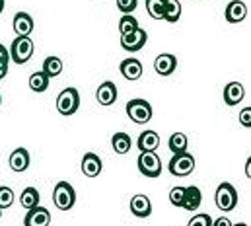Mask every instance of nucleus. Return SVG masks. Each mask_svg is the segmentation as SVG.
<instances>
[{
  "label": "nucleus",
  "mask_w": 251,
  "mask_h": 226,
  "mask_svg": "<svg viewBox=\"0 0 251 226\" xmlns=\"http://www.w3.org/2000/svg\"><path fill=\"white\" fill-rule=\"evenodd\" d=\"M214 201H216V207H218L220 211H224V213L234 211L236 205H238V191H236V187H234L232 183H228V181L220 183V185L216 187Z\"/></svg>",
  "instance_id": "obj_1"
},
{
  "label": "nucleus",
  "mask_w": 251,
  "mask_h": 226,
  "mask_svg": "<svg viewBox=\"0 0 251 226\" xmlns=\"http://www.w3.org/2000/svg\"><path fill=\"white\" fill-rule=\"evenodd\" d=\"M53 203L59 211H70L76 205V191L68 181H59L53 189Z\"/></svg>",
  "instance_id": "obj_2"
},
{
  "label": "nucleus",
  "mask_w": 251,
  "mask_h": 226,
  "mask_svg": "<svg viewBox=\"0 0 251 226\" xmlns=\"http://www.w3.org/2000/svg\"><path fill=\"white\" fill-rule=\"evenodd\" d=\"M33 51H35V45L31 41V37H22L18 35L10 47V58L16 62V64H25L31 56H33Z\"/></svg>",
  "instance_id": "obj_3"
},
{
  "label": "nucleus",
  "mask_w": 251,
  "mask_h": 226,
  "mask_svg": "<svg viewBox=\"0 0 251 226\" xmlns=\"http://www.w3.org/2000/svg\"><path fill=\"white\" fill-rule=\"evenodd\" d=\"M126 115L130 117L132 123L136 125H146L152 119V106L146 100L134 98L130 102H126Z\"/></svg>",
  "instance_id": "obj_4"
},
{
  "label": "nucleus",
  "mask_w": 251,
  "mask_h": 226,
  "mask_svg": "<svg viewBox=\"0 0 251 226\" xmlns=\"http://www.w3.org/2000/svg\"><path fill=\"white\" fill-rule=\"evenodd\" d=\"M78 108H80V94H78L76 88H66V90H63L59 94V98H57V112L61 113V115L68 117V115L78 112Z\"/></svg>",
  "instance_id": "obj_5"
},
{
  "label": "nucleus",
  "mask_w": 251,
  "mask_h": 226,
  "mask_svg": "<svg viewBox=\"0 0 251 226\" xmlns=\"http://www.w3.org/2000/svg\"><path fill=\"white\" fill-rule=\"evenodd\" d=\"M138 170L146 177H158L162 173V160H160V156L156 152H140Z\"/></svg>",
  "instance_id": "obj_6"
},
{
  "label": "nucleus",
  "mask_w": 251,
  "mask_h": 226,
  "mask_svg": "<svg viewBox=\"0 0 251 226\" xmlns=\"http://www.w3.org/2000/svg\"><path fill=\"white\" fill-rule=\"evenodd\" d=\"M170 173L176 175V177H185L189 175L193 170H195V158L189 154V152H179V154H174V158L170 160Z\"/></svg>",
  "instance_id": "obj_7"
},
{
  "label": "nucleus",
  "mask_w": 251,
  "mask_h": 226,
  "mask_svg": "<svg viewBox=\"0 0 251 226\" xmlns=\"http://www.w3.org/2000/svg\"><path fill=\"white\" fill-rule=\"evenodd\" d=\"M146 39H148L146 31H144L142 28H136L134 31H130V33H126V35H121V47H123L125 51L136 53V51H140V49L146 45Z\"/></svg>",
  "instance_id": "obj_8"
},
{
  "label": "nucleus",
  "mask_w": 251,
  "mask_h": 226,
  "mask_svg": "<svg viewBox=\"0 0 251 226\" xmlns=\"http://www.w3.org/2000/svg\"><path fill=\"white\" fill-rule=\"evenodd\" d=\"M51 225V213L45 207H33L25 213L24 226H49Z\"/></svg>",
  "instance_id": "obj_9"
},
{
  "label": "nucleus",
  "mask_w": 251,
  "mask_h": 226,
  "mask_svg": "<svg viewBox=\"0 0 251 226\" xmlns=\"http://www.w3.org/2000/svg\"><path fill=\"white\" fill-rule=\"evenodd\" d=\"M130 213L134 215V217H138V219H146V217H150L152 215V203H150V199H148V195H144V193H138V195H134L132 199H130Z\"/></svg>",
  "instance_id": "obj_10"
},
{
  "label": "nucleus",
  "mask_w": 251,
  "mask_h": 226,
  "mask_svg": "<svg viewBox=\"0 0 251 226\" xmlns=\"http://www.w3.org/2000/svg\"><path fill=\"white\" fill-rule=\"evenodd\" d=\"M176 68H177V58L172 53H160L154 60V70L160 76H170L176 72Z\"/></svg>",
  "instance_id": "obj_11"
},
{
  "label": "nucleus",
  "mask_w": 251,
  "mask_h": 226,
  "mask_svg": "<svg viewBox=\"0 0 251 226\" xmlns=\"http://www.w3.org/2000/svg\"><path fill=\"white\" fill-rule=\"evenodd\" d=\"M14 31H16V35H22V37H29L31 35V31H33V28H35V22H33V18L27 14V12H18L16 16H14Z\"/></svg>",
  "instance_id": "obj_12"
},
{
  "label": "nucleus",
  "mask_w": 251,
  "mask_h": 226,
  "mask_svg": "<svg viewBox=\"0 0 251 226\" xmlns=\"http://www.w3.org/2000/svg\"><path fill=\"white\" fill-rule=\"evenodd\" d=\"M96 100L100 106H105V108L113 106L117 102V86L113 82H101L96 92Z\"/></svg>",
  "instance_id": "obj_13"
},
{
  "label": "nucleus",
  "mask_w": 251,
  "mask_h": 226,
  "mask_svg": "<svg viewBox=\"0 0 251 226\" xmlns=\"http://www.w3.org/2000/svg\"><path fill=\"white\" fill-rule=\"evenodd\" d=\"M224 14H226V22H230V24H240V22H244L246 16H248V6H246V2H242V0H232V2H228Z\"/></svg>",
  "instance_id": "obj_14"
},
{
  "label": "nucleus",
  "mask_w": 251,
  "mask_h": 226,
  "mask_svg": "<svg viewBox=\"0 0 251 226\" xmlns=\"http://www.w3.org/2000/svg\"><path fill=\"white\" fill-rule=\"evenodd\" d=\"M246 96V88L242 82H228L224 86V102L226 106H238Z\"/></svg>",
  "instance_id": "obj_15"
},
{
  "label": "nucleus",
  "mask_w": 251,
  "mask_h": 226,
  "mask_svg": "<svg viewBox=\"0 0 251 226\" xmlns=\"http://www.w3.org/2000/svg\"><path fill=\"white\" fill-rule=\"evenodd\" d=\"M101 168H103V164H101L98 154H94V152H86L84 154V158H82V173L86 177H98L101 173Z\"/></svg>",
  "instance_id": "obj_16"
},
{
  "label": "nucleus",
  "mask_w": 251,
  "mask_h": 226,
  "mask_svg": "<svg viewBox=\"0 0 251 226\" xmlns=\"http://www.w3.org/2000/svg\"><path fill=\"white\" fill-rule=\"evenodd\" d=\"M119 70H121V74L125 76V80H130V82L138 80V78L142 76V72H144L142 62H140L138 58H132V56H130V58H125V60L121 62Z\"/></svg>",
  "instance_id": "obj_17"
},
{
  "label": "nucleus",
  "mask_w": 251,
  "mask_h": 226,
  "mask_svg": "<svg viewBox=\"0 0 251 226\" xmlns=\"http://www.w3.org/2000/svg\"><path fill=\"white\" fill-rule=\"evenodd\" d=\"M138 150L140 152H156V148L160 146V135L156 131H142L140 137H138Z\"/></svg>",
  "instance_id": "obj_18"
},
{
  "label": "nucleus",
  "mask_w": 251,
  "mask_h": 226,
  "mask_svg": "<svg viewBox=\"0 0 251 226\" xmlns=\"http://www.w3.org/2000/svg\"><path fill=\"white\" fill-rule=\"evenodd\" d=\"M8 164H10L12 171H16V173L25 171V170L29 168V152H27L25 148H16V150L10 154Z\"/></svg>",
  "instance_id": "obj_19"
},
{
  "label": "nucleus",
  "mask_w": 251,
  "mask_h": 226,
  "mask_svg": "<svg viewBox=\"0 0 251 226\" xmlns=\"http://www.w3.org/2000/svg\"><path fill=\"white\" fill-rule=\"evenodd\" d=\"M202 203V193L197 185H189L185 187V199H183V207L181 209H187V211H197Z\"/></svg>",
  "instance_id": "obj_20"
},
{
  "label": "nucleus",
  "mask_w": 251,
  "mask_h": 226,
  "mask_svg": "<svg viewBox=\"0 0 251 226\" xmlns=\"http://www.w3.org/2000/svg\"><path fill=\"white\" fill-rule=\"evenodd\" d=\"M179 18H181V2L179 0H166L162 20H166L170 24H176V22H179Z\"/></svg>",
  "instance_id": "obj_21"
},
{
  "label": "nucleus",
  "mask_w": 251,
  "mask_h": 226,
  "mask_svg": "<svg viewBox=\"0 0 251 226\" xmlns=\"http://www.w3.org/2000/svg\"><path fill=\"white\" fill-rule=\"evenodd\" d=\"M20 205H22L25 211L37 207V205H39V191H37L35 187H25V189L22 191V195H20Z\"/></svg>",
  "instance_id": "obj_22"
},
{
  "label": "nucleus",
  "mask_w": 251,
  "mask_h": 226,
  "mask_svg": "<svg viewBox=\"0 0 251 226\" xmlns=\"http://www.w3.org/2000/svg\"><path fill=\"white\" fill-rule=\"evenodd\" d=\"M111 146H113V150L117 154H126L130 150V146H132L130 137L126 133H115L113 139H111Z\"/></svg>",
  "instance_id": "obj_23"
},
{
  "label": "nucleus",
  "mask_w": 251,
  "mask_h": 226,
  "mask_svg": "<svg viewBox=\"0 0 251 226\" xmlns=\"http://www.w3.org/2000/svg\"><path fill=\"white\" fill-rule=\"evenodd\" d=\"M29 88H31L33 92H37V94L45 92V90L49 88V76H47L43 70L33 72V74L29 76Z\"/></svg>",
  "instance_id": "obj_24"
},
{
  "label": "nucleus",
  "mask_w": 251,
  "mask_h": 226,
  "mask_svg": "<svg viewBox=\"0 0 251 226\" xmlns=\"http://www.w3.org/2000/svg\"><path fill=\"white\" fill-rule=\"evenodd\" d=\"M170 150L174 154H179V152H187V144H189V139L185 133H174L170 137Z\"/></svg>",
  "instance_id": "obj_25"
},
{
  "label": "nucleus",
  "mask_w": 251,
  "mask_h": 226,
  "mask_svg": "<svg viewBox=\"0 0 251 226\" xmlns=\"http://www.w3.org/2000/svg\"><path fill=\"white\" fill-rule=\"evenodd\" d=\"M49 78H53V76H59L61 72H63V60L59 58V56H47L45 60H43V68H41Z\"/></svg>",
  "instance_id": "obj_26"
},
{
  "label": "nucleus",
  "mask_w": 251,
  "mask_h": 226,
  "mask_svg": "<svg viewBox=\"0 0 251 226\" xmlns=\"http://www.w3.org/2000/svg\"><path fill=\"white\" fill-rule=\"evenodd\" d=\"M164 6H166V0H146V12L152 20L164 18Z\"/></svg>",
  "instance_id": "obj_27"
},
{
  "label": "nucleus",
  "mask_w": 251,
  "mask_h": 226,
  "mask_svg": "<svg viewBox=\"0 0 251 226\" xmlns=\"http://www.w3.org/2000/svg\"><path fill=\"white\" fill-rule=\"evenodd\" d=\"M136 28H138V20L134 16H130V14H123V18L119 20V33L126 35V33L134 31Z\"/></svg>",
  "instance_id": "obj_28"
},
{
  "label": "nucleus",
  "mask_w": 251,
  "mask_h": 226,
  "mask_svg": "<svg viewBox=\"0 0 251 226\" xmlns=\"http://www.w3.org/2000/svg\"><path fill=\"white\" fill-rule=\"evenodd\" d=\"M14 203V191L8 185H0V209H8Z\"/></svg>",
  "instance_id": "obj_29"
},
{
  "label": "nucleus",
  "mask_w": 251,
  "mask_h": 226,
  "mask_svg": "<svg viewBox=\"0 0 251 226\" xmlns=\"http://www.w3.org/2000/svg\"><path fill=\"white\" fill-rule=\"evenodd\" d=\"M183 199H185V187L177 185V187H172L170 189V201H172V205L183 207Z\"/></svg>",
  "instance_id": "obj_30"
},
{
  "label": "nucleus",
  "mask_w": 251,
  "mask_h": 226,
  "mask_svg": "<svg viewBox=\"0 0 251 226\" xmlns=\"http://www.w3.org/2000/svg\"><path fill=\"white\" fill-rule=\"evenodd\" d=\"M187 226H212V219L208 215H195L191 221L187 223Z\"/></svg>",
  "instance_id": "obj_31"
},
{
  "label": "nucleus",
  "mask_w": 251,
  "mask_h": 226,
  "mask_svg": "<svg viewBox=\"0 0 251 226\" xmlns=\"http://www.w3.org/2000/svg\"><path fill=\"white\" fill-rule=\"evenodd\" d=\"M138 6V0H117V8L123 12V14H130L134 12Z\"/></svg>",
  "instance_id": "obj_32"
},
{
  "label": "nucleus",
  "mask_w": 251,
  "mask_h": 226,
  "mask_svg": "<svg viewBox=\"0 0 251 226\" xmlns=\"http://www.w3.org/2000/svg\"><path fill=\"white\" fill-rule=\"evenodd\" d=\"M240 123H242V127L251 129V108H244L240 112Z\"/></svg>",
  "instance_id": "obj_33"
},
{
  "label": "nucleus",
  "mask_w": 251,
  "mask_h": 226,
  "mask_svg": "<svg viewBox=\"0 0 251 226\" xmlns=\"http://www.w3.org/2000/svg\"><path fill=\"white\" fill-rule=\"evenodd\" d=\"M8 62H10V53H8V49L0 43V64H4V66H8Z\"/></svg>",
  "instance_id": "obj_34"
},
{
  "label": "nucleus",
  "mask_w": 251,
  "mask_h": 226,
  "mask_svg": "<svg viewBox=\"0 0 251 226\" xmlns=\"http://www.w3.org/2000/svg\"><path fill=\"white\" fill-rule=\"evenodd\" d=\"M234 223L230 221V219H226V217H220V219H216V221H212V226H232Z\"/></svg>",
  "instance_id": "obj_35"
},
{
  "label": "nucleus",
  "mask_w": 251,
  "mask_h": 226,
  "mask_svg": "<svg viewBox=\"0 0 251 226\" xmlns=\"http://www.w3.org/2000/svg\"><path fill=\"white\" fill-rule=\"evenodd\" d=\"M6 72H8V66H4V64H0V80L6 76Z\"/></svg>",
  "instance_id": "obj_36"
},
{
  "label": "nucleus",
  "mask_w": 251,
  "mask_h": 226,
  "mask_svg": "<svg viewBox=\"0 0 251 226\" xmlns=\"http://www.w3.org/2000/svg\"><path fill=\"white\" fill-rule=\"evenodd\" d=\"M246 175H248V177H251V158L246 162Z\"/></svg>",
  "instance_id": "obj_37"
},
{
  "label": "nucleus",
  "mask_w": 251,
  "mask_h": 226,
  "mask_svg": "<svg viewBox=\"0 0 251 226\" xmlns=\"http://www.w3.org/2000/svg\"><path fill=\"white\" fill-rule=\"evenodd\" d=\"M4 12V0H0V14Z\"/></svg>",
  "instance_id": "obj_38"
},
{
  "label": "nucleus",
  "mask_w": 251,
  "mask_h": 226,
  "mask_svg": "<svg viewBox=\"0 0 251 226\" xmlns=\"http://www.w3.org/2000/svg\"><path fill=\"white\" fill-rule=\"evenodd\" d=\"M232 226H248L246 223H238V225H232Z\"/></svg>",
  "instance_id": "obj_39"
},
{
  "label": "nucleus",
  "mask_w": 251,
  "mask_h": 226,
  "mask_svg": "<svg viewBox=\"0 0 251 226\" xmlns=\"http://www.w3.org/2000/svg\"><path fill=\"white\" fill-rule=\"evenodd\" d=\"M0 219H2V209H0Z\"/></svg>",
  "instance_id": "obj_40"
},
{
  "label": "nucleus",
  "mask_w": 251,
  "mask_h": 226,
  "mask_svg": "<svg viewBox=\"0 0 251 226\" xmlns=\"http://www.w3.org/2000/svg\"><path fill=\"white\" fill-rule=\"evenodd\" d=\"M0 106H2V96H0Z\"/></svg>",
  "instance_id": "obj_41"
}]
</instances>
